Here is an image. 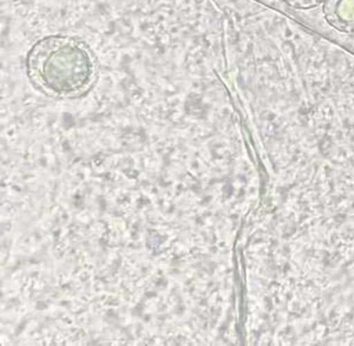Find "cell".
Returning <instances> with one entry per match:
<instances>
[{"mask_svg":"<svg viewBox=\"0 0 354 346\" xmlns=\"http://www.w3.org/2000/svg\"><path fill=\"white\" fill-rule=\"evenodd\" d=\"M27 69L43 90L58 95L84 91L95 75L88 48L67 36H50L36 43L28 53Z\"/></svg>","mask_w":354,"mask_h":346,"instance_id":"cell-1","label":"cell"},{"mask_svg":"<svg viewBox=\"0 0 354 346\" xmlns=\"http://www.w3.org/2000/svg\"><path fill=\"white\" fill-rule=\"evenodd\" d=\"M324 13L328 24L342 33H354V0H324Z\"/></svg>","mask_w":354,"mask_h":346,"instance_id":"cell-2","label":"cell"},{"mask_svg":"<svg viewBox=\"0 0 354 346\" xmlns=\"http://www.w3.org/2000/svg\"><path fill=\"white\" fill-rule=\"evenodd\" d=\"M324 1V0H284V3H288L289 6L293 7V8H299V10L313 8Z\"/></svg>","mask_w":354,"mask_h":346,"instance_id":"cell-3","label":"cell"}]
</instances>
